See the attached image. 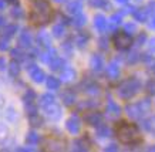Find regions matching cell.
<instances>
[{
  "instance_id": "cell-1",
  "label": "cell",
  "mask_w": 155,
  "mask_h": 152,
  "mask_svg": "<svg viewBox=\"0 0 155 152\" xmlns=\"http://www.w3.org/2000/svg\"><path fill=\"white\" fill-rule=\"evenodd\" d=\"M115 134H117L118 139L125 145H135V144L141 142L140 131L134 124H128L125 121L118 122L117 127H115Z\"/></svg>"
},
{
  "instance_id": "cell-2",
  "label": "cell",
  "mask_w": 155,
  "mask_h": 152,
  "mask_svg": "<svg viewBox=\"0 0 155 152\" xmlns=\"http://www.w3.org/2000/svg\"><path fill=\"white\" fill-rule=\"evenodd\" d=\"M51 16H53L51 7H50L47 2L46 0H36V7L31 11V15H30L31 21L36 24H44L51 20Z\"/></svg>"
},
{
  "instance_id": "cell-3",
  "label": "cell",
  "mask_w": 155,
  "mask_h": 152,
  "mask_svg": "<svg viewBox=\"0 0 155 152\" xmlns=\"http://www.w3.org/2000/svg\"><path fill=\"white\" fill-rule=\"evenodd\" d=\"M138 88H140V82H138L135 78H130V80L124 81L121 86H120L118 94H120V97H122V98H131L132 95L138 91Z\"/></svg>"
},
{
  "instance_id": "cell-4",
  "label": "cell",
  "mask_w": 155,
  "mask_h": 152,
  "mask_svg": "<svg viewBox=\"0 0 155 152\" xmlns=\"http://www.w3.org/2000/svg\"><path fill=\"white\" fill-rule=\"evenodd\" d=\"M113 43L118 50H128L132 44V37L128 31H117L114 34Z\"/></svg>"
},
{
  "instance_id": "cell-5",
  "label": "cell",
  "mask_w": 155,
  "mask_h": 152,
  "mask_svg": "<svg viewBox=\"0 0 155 152\" xmlns=\"http://www.w3.org/2000/svg\"><path fill=\"white\" fill-rule=\"evenodd\" d=\"M44 111H46V114H47L48 118L53 119V121H57V119L61 117V108L56 102H51V104L46 105V107H44Z\"/></svg>"
},
{
  "instance_id": "cell-6",
  "label": "cell",
  "mask_w": 155,
  "mask_h": 152,
  "mask_svg": "<svg viewBox=\"0 0 155 152\" xmlns=\"http://www.w3.org/2000/svg\"><path fill=\"white\" fill-rule=\"evenodd\" d=\"M101 119H103V115L100 114V112H97V111H88V112L84 115L85 122L88 124V125H94V127H97V125L101 124Z\"/></svg>"
},
{
  "instance_id": "cell-7",
  "label": "cell",
  "mask_w": 155,
  "mask_h": 152,
  "mask_svg": "<svg viewBox=\"0 0 155 152\" xmlns=\"http://www.w3.org/2000/svg\"><path fill=\"white\" fill-rule=\"evenodd\" d=\"M66 128L68 129V132L71 134H78L80 132V128H81V122H80V118L78 117H70L67 119V124H66Z\"/></svg>"
},
{
  "instance_id": "cell-8",
  "label": "cell",
  "mask_w": 155,
  "mask_h": 152,
  "mask_svg": "<svg viewBox=\"0 0 155 152\" xmlns=\"http://www.w3.org/2000/svg\"><path fill=\"white\" fill-rule=\"evenodd\" d=\"M28 73H30V77H31V80L36 81V82H41L43 80H44V73H43V70H40L38 67H36L34 64H31V66H28Z\"/></svg>"
},
{
  "instance_id": "cell-9",
  "label": "cell",
  "mask_w": 155,
  "mask_h": 152,
  "mask_svg": "<svg viewBox=\"0 0 155 152\" xmlns=\"http://www.w3.org/2000/svg\"><path fill=\"white\" fill-rule=\"evenodd\" d=\"M90 66H91V68L94 70V71H101L104 67V60L103 57L100 56V54H94L93 57H91V60H90Z\"/></svg>"
},
{
  "instance_id": "cell-10",
  "label": "cell",
  "mask_w": 155,
  "mask_h": 152,
  "mask_svg": "<svg viewBox=\"0 0 155 152\" xmlns=\"http://www.w3.org/2000/svg\"><path fill=\"white\" fill-rule=\"evenodd\" d=\"M107 112H108V115H110V118H117L118 115L121 114V108H120L114 101H110L107 104Z\"/></svg>"
},
{
  "instance_id": "cell-11",
  "label": "cell",
  "mask_w": 155,
  "mask_h": 152,
  "mask_svg": "<svg viewBox=\"0 0 155 152\" xmlns=\"http://www.w3.org/2000/svg\"><path fill=\"white\" fill-rule=\"evenodd\" d=\"M107 76L111 78V80H115L120 76V67H118L117 63H111L107 68Z\"/></svg>"
},
{
  "instance_id": "cell-12",
  "label": "cell",
  "mask_w": 155,
  "mask_h": 152,
  "mask_svg": "<svg viewBox=\"0 0 155 152\" xmlns=\"http://www.w3.org/2000/svg\"><path fill=\"white\" fill-rule=\"evenodd\" d=\"M88 148H90V142L87 138H81V139L74 141V149H77V151H87Z\"/></svg>"
},
{
  "instance_id": "cell-13",
  "label": "cell",
  "mask_w": 155,
  "mask_h": 152,
  "mask_svg": "<svg viewBox=\"0 0 155 152\" xmlns=\"http://www.w3.org/2000/svg\"><path fill=\"white\" fill-rule=\"evenodd\" d=\"M19 44L21 47H30L31 46V36L27 31H23L19 37Z\"/></svg>"
},
{
  "instance_id": "cell-14",
  "label": "cell",
  "mask_w": 155,
  "mask_h": 152,
  "mask_svg": "<svg viewBox=\"0 0 155 152\" xmlns=\"http://www.w3.org/2000/svg\"><path fill=\"white\" fill-rule=\"evenodd\" d=\"M94 24H95V27L100 30V31H103V30H105L107 29V26H108V21H107V19L104 17L103 15H98V16H95V21H94Z\"/></svg>"
},
{
  "instance_id": "cell-15",
  "label": "cell",
  "mask_w": 155,
  "mask_h": 152,
  "mask_svg": "<svg viewBox=\"0 0 155 152\" xmlns=\"http://www.w3.org/2000/svg\"><path fill=\"white\" fill-rule=\"evenodd\" d=\"M67 10H68V13H71V15H77V13H80V10H81V3L78 0H71L70 3L67 5Z\"/></svg>"
},
{
  "instance_id": "cell-16",
  "label": "cell",
  "mask_w": 155,
  "mask_h": 152,
  "mask_svg": "<svg viewBox=\"0 0 155 152\" xmlns=\"http://www.w3.org/2000/svg\"><path fill=\"white\" fill-rule=\"evenodd\" d=\"M61 98H63V101H64L66 105H71L75 101V94L71 90H66L61 94Z\"/></svg>"
},
{
  "instance_id": "cell-17",
  "label": "cell",
  "mask_w": 155,
  "mask_h": 152,
  "mask_svg": "<svg viewBox=\"0 0 155 152\" xmlns=\"http://www.w3.org/2000/svg\"><path fill=\"white\" fill-rule=\"evenodd\" d=\"M87 41H88V34H85V33L77 34V37H75V46L77 47L83 48L87 44Z\"/></svg>"
},
{
  "instance_id": "cell-18",
  "label": "cell",
  "mask_w": 155,
  "mask_h": 152,
  "mask_svg": "<svg viewBox=\"0 0 155 152\" xmlns=\"http://www.w3.org/2000/svg\"><path fill=\"white\" fill-rule=\"evenodd\" d=\"M37 43L43 47H50V36L47 33H40L37 36Z\"/></svg>"
},
{
  "instance_id": "cell-19",
  "label": "cell",
  "mask_w": 155,
  "mask_h": 152,
  "mask_svg": "<svg viewBox=\"0 0 155 152\" xmlns=\"http://www.w3.org/2000/svg\"><path fill=\"white\" fill-rule=\"evenodd\" d=\"M61 78L64 81H71L73 78H75V71L73 68H64L61 71Z\"/></svg>"
},
{
  "instance_id": "cell-20",
  "label": "cell",
  "mask_w": 155,
  "mask_h": 152,
  "mask_svg": "<svg viewBox=\"0 0 155 152\" xmlns=\"http://www.w3.org/2000/svg\"><path fill=\"white\" fill-rule=\"evenodd\" d=\"M48 64L51 66V70H61V68L64 67V60L56 56V57L53 58V60L48 63Z\"/></svg>"
},
{
  "instance_id": "cell-21",
  "label": "cell",
  "mask_w": 155,
  "mask_h": 152,
  "mask_svg": "<svg viewBox=\"0 0 155 152\" xmlns=\"http://www.w3.org/2000/svg\"><path fill=\"white\" fill-rule=\"evenodd\" d=\"M73 24H74L75 27H83V26L85 24V16L81 15V13H77V15H74Z\"/></svg>"
},
{
  "instance_id": "cell-22",
  "label": "cell",
  "mask_w": 155,
  "mask_h": 152,
  "mask_svg": "<svg viewBox=\"0 0 155 152\" xmlns=\"http://www.w3.org/2000/svg\"><path fill=\"white\" fill-rule=\"evenodd\" d=\"M47 87L50 90H57L60 87V80L56 77H48L47 78Z\"/></svg>"
},
{
  "instance_id": "cell-23",
  "label": "cell",
  "mask_w": 155,
  "mask_h": 152,
  "mask_svg": "<svg viewBox=\"0 0 155 152\" xmlns=\"http://www.w3.org/2000/svg\"><path fill=\"white\" fill-rule=\"evenodd\" d=\"M17 31V26H14V24H10V26H7L5 30V34H3V38H6V40H9L12 36H13L14 33Z\"/></svg>"
},
{
  "instance_id": "cell-24",
  "label": "cell",
  "mask_w": 155,
  "mask_h": 152,
  "mask_svg": "<svg viewBox=\"0 0 155 152\" xmlns=\"http://www.w3.org/2000/svg\"><path fill=\"white\" fill-rule=\"evenodd\" d=\"M51 102H54V97H53L51 94H44V95H41V98H40V105H41L43 108H44L46 105L51 104Z\"/></svg>"
},
{
  "instance_id": "cell-25",
  "label": "cell",
  "mask_w": 155,
  "mask_h": 152,
  "mask_svg": "<svg viewBox=\"0 0 155 152\" xmlns=\"http://www.w3.org/2000/svg\"><path fill=\"white\" fill-rule=\"evenodd\" d=\"M9 73H10V76H19V73H20L19 63H17V61L10 63V66H9Z\"/></svg>"
},
{
  "instance_id": "cell-26",
  "label": "cell",
  "mask_w": 155,
  "mask_h": 152,
  "mask_svg": "<svg viewBox=\"0 0 155 152\" xmlns=\"http://www.w3.org/2000/svg\"><path fill=\"white\" fill-rule=\"evenodd\" d=\"M110 135V129L105 127V125H98V128H97V137L100 138H105Z\"/></svg>"
},
{
  "instance_id": "cell-27",
  "label": "cell",
  "mask_w": 155,
  "mask_h": 152,
  "mask_svg": "<svg viewBox=\"0 0 155 152\" xmlns=\"http://www.w3.org/2000/svg\"><path fill=\"white\" fill-rule=\"evenodd\" d=\"M121 23V16L120 15H114L111 19H110V29H115L117 26H120Z\"/></svg>"
},
{
  "instance_id": "cell-28",
  "label": "cell",
  "mask_w": 155,
  "mask_h": 152,
  "mask_svg": "<svg viewBox=\"0 0 155 152\" xmlns=\"http://www.w3.org/2000/svg\"><path fill=\"white\" fill-rule=\"evenodd\" d=\"M26 142H27L28 145H36V144L38 142V137H37V134L30 132V134L27 135V138H26Z\"/></svg>"
},
{
  "instance_id": "cell-29",
  "label": "cell",
  "mask_w": 155,
  "mask_h": 152,
  "mask_svg": "<svg viewBox=\"0 0 155 152\" xmlns=\"http://www.w3.org/2000/svg\"><path fill=\"white\" fill-rule=\"evenodd\" d=\"M30 122H31V125H34V127H40L43 124V119L40 118L37 115V112L36 114H31L30 115Z\"/></svg>"
},
{
  "instance_id": "cell-30",
  "label": "cell",
  "mask_w": 155,
  "mask_h": 152,
  "mask_svg": "<svg viewBox=\"0 0 155 152\" xmlns=\"http://www.w3.org/2000/svg\"><path fill=\"white\" fill-rule=\"evenodd\" d=\"M64 33V26L63 24H56L54 27H53V34L56 36V37H61Z\"/></svg>"
},
{
  "instance_id": "cell-31",
  "label": "cell",
  "mask_w": 155,
  "mask_h": 152,
  "mask_svg": "<svg viewBox=\"0 0 155 152\" xmlns=\"http://www.w3.org/2000/svg\"><path fill=\"white\" fill-rule=\"evenodd\" d=\"M12 54H13V57L16 58V60H23V58H24L23 57V53L20 51L19 48H14L13 51H12Z\"/></svg>"
},
{
  "instance_id": "cell-32",
  "label": "cell",
  "mask_w": 155,
  "mask_h": 152,
  "mask_svg": "<svg viewBox=\"0 0 155 152\" xmlns=\"http://www.w3.org/2000/svg\"><path fill=\"white\" fill-rule=\"evenodd\" d=\"M91 3L95 7H104L105 6V0H91Z\"/></svg>"
},
{
  "instance_id": "cell-33",
  "label": "cell",
  "mask_w": 155,
  "mask_h": 152,
  "mask_svg": "<svg viewBox=\"0 0 155 152\" xmlns=\"http://www.w3.org/2000/svg\"><path fill=\"white\" fill-rule=\"evenodd\" d=\"M105 151H117V145H115V144H111V145H108V147L105 148Z\"/></svg>"
},
{
  "instance_id": "cell-34",
  "label": "cell",
  "mask_w": 155,
  "mask_h": 152,
  "mask_svg": "<svg viewBox=\"0 0 155 152\" xmlns=\"http://www.w3.org/2000/svg\"><path fill=\"white\" fill-rule=\"evenodd\" d=\"M13 16H14V17H20V16H21L20 9H16V11H13Z\"/></svg>"
},
{
  "instance_id": "cell-35",
  "label": "cell",
  "mask_w": 155,
  "mask_h": 152,
  "mask_svg": "<svg viewBox=\"0 0 155 152\" xmlns=\"http://www.w3.org/2000/svg\"><path fill=\"white\" fill-rule=\"evenodd\" d=\"M7 3H12V5H16V6H19V0H6Z\"/></svg>"
},
{
  "instance_id": "cell-36",
  "label": "cell",
  "mask_w": 155,
  "mask_h": 152,
  "mask_svg": "<svg viewBox=\"0 0 155 152\" xmlns=\"http://www.w3.org/2000/svg\"><path fill=\"white\" fill-rule=\"evenodd\" d=\"M6 6V0H0V9H3Z\"/></svg>"
},
{
  "instance_id": "cell-37",
  "label": "cell",
  "mask_w": 155,
  "mask_h": 152,
  "mask_svg": "<svg viewBox=\"0 0 155 152\" xmlns=\"http://www.w3.org/2000/svg\"><path fill=\"white\" fill-rule=\"evenodd\" d=\"M125 29L127 30H134V26H132V24H127V26H125Z\"/></svg>"
},
{
  "instance_id": "cell-38",
  "label": "cell",
  "mask_w": 155,
  "mask_h": 152,
  "mask_svg": "<svg viewBox=\"0 0 155 152\" xmlns=\"http://www.w3.org/2000/svg\"><path fill=\"white\" fill-rule=\"evenodd\" d=\"M3 66H5V60L0 58V68H3Z\"/></svg>"
},
{
  "instance_id": "cell-39",
  "label": "cell",
  "mask_w": 155,
  "mask_h": 152,
  "mask_svg": "<svg viewBox=\"0 0 155 152\" xmlns=\"http://www.w3.org/2000/svg\"><path fill=\"white\" fill-rule=\"evenodd\" d=\"M101 47L105 48V40H101Z\"/></svg>"
},
{
  "instance_id": "cell-40",
  "label": "cell",
  "mask_w": 155,
  "mask_h": 152,
  "mask_svg": "<svg viewBox=\"0 0 155 152\" xmlns=\"http://www.w3.org/2000/svg\"><path fill=\"white\" fill-rule=\"evenodd\" d=\"M118 3H122V5H124V3H127V0H117Z\"/></svg>"
},
{
  "instance_id": "cell-41",
  "label": "cell",
  "mask_w": 155,
  "mask_h": 152,
  "mask_svg": "<svg viewBox=\"0 0 155 152\" xmlns=\"http://www.w3.org/2000/svg\"><path fill=\"white\" fill-rule=\"evenodd\" d=\"M2 23H3V19H2V17H0V26H2Z\"/></svg>"
},
{
  "instance_id": "cell-42",
  "label": "cell",
  "mask_w": 155,
  "mask_h": 152,
  "mask_svg": "<svg viewBox=\"0 0 155 152\" xmlns=\"http://www.w3.org/2000/svg\"><path fill=\"white\" fill-rule=\"evenodd\" d=\"M56 2H58V3H61V2H64V0H56Z\"/></svg>"
}]
</instances>
